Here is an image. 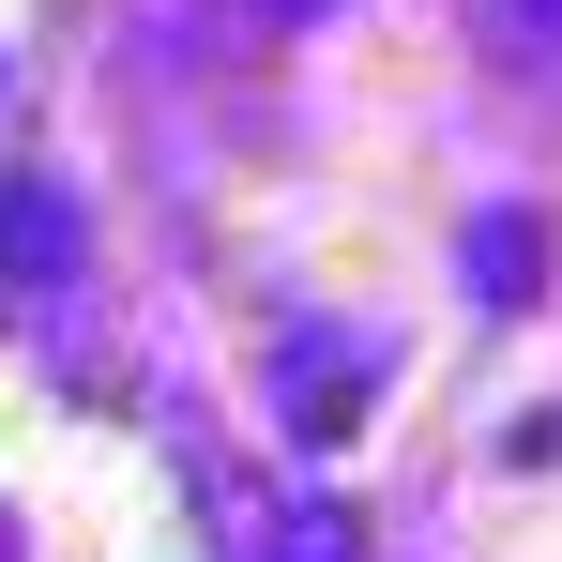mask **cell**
Segmentation results:
<instances>
[{"label": "cell", "mask_w": 562, "mask_h": 562, "mask_svg": "<svg viewBox=\"0 0 562 562\" xmlns=\"http://www.w3.org/2000/svg\"><path fill=\"white\" fill-rule=\"evenodd\" d=\"M366 395H380V335H335V319H304L274 350V426L319 457V441H350L366 426Z\"/></svg>", "instance_id": "cell-1"}, {"label": "cell", "mask_w": 562, "mask_h": 562, "mask_svg": "<svg viewBox=\"0 0 562 562\" xmlns=\"http://www.w3.org/2000/svg\"><path fill=\"white\" fill-rule=\"evenodd\" d=\"M61 289H77V213L61 183L0 168V304H61Z\"/></svg>", "instance_id": "cell-2"}, {"label": "cell", "mask_w": 562, "mask_h": 562, "mask_svg": "<svg viewBox=\"0 0 562 562\" xmlns=\"http://www.w3.org/2000/svg\"><path fill=\"white\" fill-rule=\"evenodd\" d=\"M532 274H548V228H532V213H471V304H486V319H517Z\"/></svg>", "instance_id": "cell-3"}, {"label": "cell", "mask_w": 562, "mask_h": 562, "mask_svg": "<svg viewBox=\"0 0 562 562\" xmlns=\"http://www.w3.org/2000/svg\"><path fill=\"white\" fill-rule=\"evenodd\" d=\"M259 562H366V532H350V502H289L259 532Z\"/></svg>", "instance_id": "cell-4"}, {"label": "cell", "mask_w": 562, "mask_h": 562, "mask_svg": "<svg viewBox=\"0 0 562 562\" xmlns=\"http://www.w3.org/2000/svg\"><path fill=\"white\" fill-rule=\"evenodd\" d=\"M289 15H319V0H228V31H289Z\"/></svg>", "instance_id": "cell-5"}, {"label": "cell", "mask_w": 562, "mask_h": 562, "mask_svg": "<svg viewBox=\"0 0 562 562\" xmlns=\"http://www.w3.org/2000/svg\"><path fill=\"white\" fill-rule=\"evenodd\" d=\"M502 15H517V31H548V46H562V0H502Z\"/></svg>", "instance_id": "cell-6"}]
</instances>
